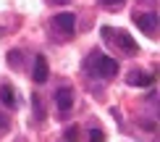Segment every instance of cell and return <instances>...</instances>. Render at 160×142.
Masks as SVG:
<instances>
[{
  "label": "cell",
  "instance_id": "cell-1",
  "mask_svg": "<svg viewBox=\"0 0 160 142\" xmlns=\"http://www.w3.org/2000/svg\"><path fill=\"white\" fill-rule=\"evenodd\" d=\"M102 37L105 39H116V45L121 47L126 55H137L139 53V45L134 42V37L123 29H110V26H102Z\"/></svg>",
  "mask_w": 160,
  "mask_h": 142
},
{
  "label": "cell",
  "instance_id": "cell-2",
  "mask_svg": "<svg viewBox=\"0 0 160 142\" xmlns=\"http://www.w3.org/2000/svg\"><path fill=\"white\" fill-rule=\"evenodd\" d=\"M92 60H95V63H87V71L92 69L97 76H102V79H113V76L118 74V60H116V58L95 53V55H92Z\"/></svg>",
  "mask_w": 160,
  "mask_h": 142
},
{
  "label": "cell",
  "instance_id": "cell-3",
  "mask_svg": "<svg viewBox=\"0 0 160 142\" xmlns=\"http://www.w3.org/2000/svg\"><path fill=\"white\" fill-rule=\"evenodd\" d=\"M52 29L55 32H61V34H74V29H76V16L71 11H66V13H58L55 18H52Z\"/></svg>",
  "mask_w": 160,
  "mask_h": 142
},
{
  "label": "cell",
  "instance_id": "cell-4",
  "mask_svg": "<svg viewBox=\"0 0 160 142\" xmlns=\"http://www.w3.org/2000/svg\"><path fill=\"white\" fill-rule=\"evenodd\" d=\"M137 26L147 37H155L158 34V16H155V13H139V16H137Z\"/></svg>",
  "mask_w": 160,
  "mask_h": 142
},
{
  "label": "cell",
  "instance_id": "cell-5",
  "mask_svg": "<svg viewBox=\"0 0 160 142\" xmlns=\"http://www.w3.org/2000/svg\"><path fill=\"white\" fill-rule=\"evenodd\" d=\"M55 105H58V111H61V113L71 111V105H74V92H71L68 87H61V90L55 92Z\"/></svg>",
  "mask_w": 160,
  "mask_h": 142
},
{
  "label": "cell",
  "instance_id": "cell-6",
  "mask_svg": "<svg viewBox=\"0 0 160 142\" xmlns=\"http://www.w3.org/2000/svg\"><path fill=\"white\" fill-rule=\"evenodd\" d=\"M48 74H50V69H48V60H45V55H37L34 71H32V79H34L37 84H42V82H48Z\"/></svg>",
  "mask_w": 160,
  "mask_h": 142
},
{
  "label": "cell",
  "instance_id": "cell-7",
  "mask_svg": "<svg viewBox=\"0 0 160 142\" xmlns=\"http://www.w3.org/2000/svg\"><path fill=\"white\" fill-rule=\"evenodd\" d=\"M126 82L129 84H134V87H150L152 84V76H147V74H142V71H129V76H126Z\"/></svg>",
  "mask_w": 160,
  "mask_h": 142
},
{
  "label": "cell",
  "instance_id": "cell-8",
  "mask_svg": "<svg viewBox=\"0 0 160 142\" xmlns=\"http://www.w3.org/2000/svg\"><path fill=\"white\" fill-rule=\"evenodd\" d=\"M0 100H3L5 105H11V108H16V92H13V87L5 82V84H0Z\"/></svg>",
  "mask_w": 160,
  "mask_h": 142
},
{
  "label": "cell",
  "instance_id": "cell-9",
  "mask_svg": "<svg viewBox=\"0 0 160 142\" xmlns=\"http://www.w3.org/2000/svg\"><path fill=\"white\" fill-rule=\"evenodd\" d=\"M123 3H126V0H100V5H102V8H108V11H118Z\"/></svg>",
  "mask_w": 160,
  "mask_h": 142
},
{
  "label": "cell",
  "instance_id": "cell-10",
  "mask_svg": "<svg viewBox=\"0 0 160 142\" xmlns=\"http://www.w3.org/2000/svg\"><path fill=\"white\" fill-rule=\"evenodd\" d=\"M8 60H11V66H13V69H18V66H21V53H18V50L8 53Z\"/></svg>",
  "mask_w": 160,
  "mask_h": 142
},
{
  "label": "cell",
  "instance_id": "cell-11",
  "mask_svg": "<svg viewBox=\"0 0 160 142\" xmlns=\"http://www.w3.org/2000/svg\"><path fill=\"white\" fill-rule=\"evenodd\" d=\"M63 137H66V139H68V142H74V139L79 137V129H76V126H68V129H66V132H63Z\"/></svg>",
  "mask_w": 160,
  "mask_h": 142
},
{
  "label": "cell",
  "instance_id": "cell-12",
  "mask_svg": "<svg viewBox=\"0 0 160 142\" xmlns=\"http://www.w3.org/2000/svg\"><path fill=\"white\" fill-rule=\"evenodd\" d=\"M89 142H105V134L100 132V129H92L89 132Z\"/></svg>",
  "mask_w": 160,
  "mask_h": 142
},
{
  "label": "cell",
  "instance_id": "cell-13",
  "mask_svg": "<svg viewBox=\"0 0 160 142\" xmlns=\"http://www.w3.org/2000/svg\"><path fill=\"white\" fill-rule=\"evenodd\" d=\"M32 103H34V113H37V116H42V108H39V97H37V95L32 97Z\"/></svg>",
  "mask_w": 160,
  "mask_h": 142
},
{
  "label": "cell",
  "instance_id": "cell-14",
  "mask_svg": "<svg viewBox=\"0 0 160 142\" xmlns=\"http://www.w3.org/2000/svg\"><path fill=\"white\" fill-rule=\"evenodd\" d=\"M5 126H8V118H5L3 113H0V129H5Z\"/></svg>",
  "mask_w": 160,
  "mask_h": 142
},
{
  "label": "cell",
  "instance_id": "cell-15",
  "mask_svg": "<svg viewBox=\"0 0 160 142\" xmlns=\"http://www.w3.org/2000/svg\"><path fill=\"white\" fill-rule=\"evenodd\" d=\"M52 3H68V0H52Z\"/></svg>",
  "mask_w": 160,
  "mask_h": 142
}]
</instances>
